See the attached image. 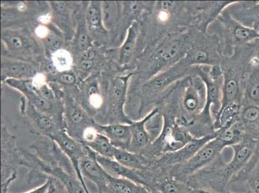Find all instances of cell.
<instances>
[{
  "mask_svg": "<svg viewBox=\"0 0 259 193\" xmlns=\"http://www.w3.org/2000/svg\"><path fill=\"white\" fill-rule=\"evenodd\" d=\"M103 193H157L145 186L138 184L127 179L110 175L109 183Z\"/></svg>",
  "mask_w": 259,
  "mask_h": 193,
  "instance_id": "30",
  "label": "cell"
},
{
  "mask_svg": "<svg viewBox=\"0 0 259 193\" xmlns=\"http://www.w3.org/2000/svg\"><path fill=\"white\" fill-rule=\"evenodd\" d=\"M152 190L159 193H190V188L187 183L169 175L155 178Z\"/></svg>",
  "mask_w": 259,
  "mask_h": 193,
  "instance_id": "29",
  "label": "cell"
},
{
  "mask_svg": "<svg viewBox=\"0 0 259 193\" xmlns=\"http://www.w3.org/2000/svg\"><path fill=\"white\" fill-rule=\"evenodd\" d=\"M139 26L137 22H134L127 30L125 39L120 47L119 63L121 67H125L133 58L136 51L138 39Z\"/></svg>",
  "mask_w": 259,
  "mask_h": 193,
  "instance_id": "27",
  "label": "cell"
},
{
  "mask_svg": "<svg viewBox=\"0 0 259 193\" xmlns=\"http://www.w3.org/2000/svg\"><path fill=\"white\" fill-rule=\"evenodd\" d=\"M236 175L230 162H224L220 155L213 162L190 176L186 183L192 189L210 190L215 193H228L231 181Z\"/></svg>",
  "mask_w": 259,
  "mask_h": 193,
  "instance_id": "3",
  "label": "cell"
},
{
  "mask_svg": "<svg viewBox=\"0 0 259 193\" xmlns=\"http://www.w3.org/2000/svg\"><path fill=\"white\" fill-rule=\"evenodd\" d=\"M1 150V190L2 193H8L12 183L18 178L19 168L23 166V157L22 149L16 145V136L10 133L4 122Z\"/></svg>",
  "mask_w": 259,
  "mask_h": 193,
  "instance_id": "4",
  "label": "cell"
},
{
  "mask_svg": "<svg viewBox=\"0 0 259 193\" xmlns=\"http://www.w3.org/2000/svg\"><path fill=\"white\" fill-rule=\"evenodd\" d=\"M217 132L201 138H194L183 147L174 152L166 153L151 162L148 171L153 180L167 175L170 169L185 163L209 140L216 137Z\"/></svg>",
  "mask_w": 259,
  "mask_h": 193,
  "instance_id": "7",
  "label": "cell"
},
{
  "mask_svg": "<svg viewBox=\"0 0 259 193\" xmlns=\"http://www.w3.org/2000/svg\"><path fill=\"white\" fill-rule=\"evenodd\" d=\"M99 163L110 175L114 177L127 179L148 188L147 174L145 171H138L126 168L114 159H107L96 154Z\"/></svg>",
  "mask_w": 259,
  "mask_h": 193,
  "instance_id": "20",
  "label": "cell"
},
{
  "mask_svg": "<svg viewBox=\"0 0 259 193\" xmlns=\"http://www.w3.org/2000/svg\"><path fill=\"white\" fill-rule=\"evenodd\" d=\"M223 25L228 39L232 44H246L259 39V32L237 22L229 13L223 12L218 18Z\"/></svg>",
  "mask_w": 259,
  "mask_h": 193,
  "instance_id": "17",
  "label": "cell"
},
{
  "mask_svg": "<svg viewBox=\"0 0 259 193\" xmlns=\"http://www.w3.org/2000/svg\"><path fill=\"white\" fill-rule=\"evenodd\" d=\"M50 139L57 143L63 152L69 158L76 171L77 178L83 183L84 187L87 190H90L87 187L85 180L82 176L79 169L80 161L84 157L88 155L89 147L70 136L66 131L65 129L59 131L55 135L52 136Z\"/></svg>",
  "mask_w": 259,
  "mask_h": 193,
  "instance_id": "12",
  "label": "cell"
},
{
  "mask_svg": "<svg viewBox=\"0 0 259 193\" xmlns=\"http://www.w3.org/2000/svg\"><path fill=\"white\" fill-rule=\"evenodd\" d=\"M85 20L92 39L99 41H107L109 32L103 24L102 2H89L85 12Z\"/></svg>",
  "mask_w": 259,
  "mask_h": 193,
  "instance_id": "21",
  "label": "cell"
},
{
  "mask_svg": "<svg viewBox=\"0 0 259 193\" xmlns=\"http://www.w3.org/2000/svg\"><path fill=\"white\" fill-rule=\"evenodd\" d=\"M193 138L173 115H164L161 133L141 154L152 162L162 155L180 149Z\"/></svg>",
  "mask_w": 259,
  "mask_h": 193,
  "instance_id": "2",
  "label": "cell"
},
{
  "mask_svg": "<svg viewBox=\"0 0 259 193\" xmlns=\"http://www.w3.org/2000/svg\"><path fill=\"white\" fill-rule=\"evenodd\" d=\"M157 192V193H159V192Z\"/></svg>",
  "mask_w": 259,
  "mask_h": 193,
  "instance_id": "41",
  "label": "cell"
},
{
  "mask_svg": "<svg viewBox=\"0 0 259 193\" xmlns=\"http://www.w3.org/2000/svg\"><path fill=\"white\" fill-rule=\"evenodd\" d=\"M99 127L113 145L117 149L128 150L132 140L131 124L114 123L101 124Z\"/></svg>",
  "mask_w": 259,
  "mask_h": 193,
  "instance_id": "23",
  "label": "cell"
},
{
  "mask_svg": "<svg viewBox=\"0 0 259 193\" xmlns=\"http://www.w3.org/2000/svg\"><path fill=\"white\" fill-rule=\"evenodd\" d=\"M242 182L252 193H259V142L256 152L243 169L233 177L231 185Z\"/></svg>",
  "mask_w": 259,
  "mask_h": 193,
  "instance_id": "22",
  "label": "cell"
},
{
  "mask_svg": "<svg viewBox=\"0 0 259 193\" xmlns=\"http://www.w3.org/2000/svg\"><path fill=\"white\" fill-rule=\"evenodd\" d=\"M227 147H229L228 143L216 136V137L200 148L185 163L170 169L167 175L172 176L177 180L186 183L190 176L215 161Z\"/></svg>",
  "mask_w": 259,
  "mask_h": 193,
  "instance_id": "6",
  "label": "cell"
},
{
  "mask_svg": "<svg viewBox=\"0 0 259 193\" xmlns=\"http://www.w3.org/2000/svg\"><path fill=\"white\" fill-rule=\"evenodd\" d=\"M87 101L90 107L94 110L100 109L104 103L102 91L98 79H92L86 89Z\"/></svg>",
  "mask_w": 259,
  "mask_h": 193,
  "instance_id": "35",
  "label": "cell"
},
{
  "mask_svg": "<svg viewBox=\"0 0 259 193\" xmlns=\"http://www.w3.org/2000/svg\"><path fill=\"white\" fill-rule=\"evenodd\" d=\"M53 23L61 32L65 39L74 38L76 31V20L74 19L71 4L67 2H49Z\"/></svg>",
  "mask_w": 259,
  "mask_h": 193,
  "instance_id": "15",
  "label": "cell"
},
{
  "mask_svg": "<svg viewBox=\"0 0 259 193\" xmlns=\"http://www.w3.org/2000/svg\"><path fill=\"white\" fill-rule=\"evenodd\" d=\"M190 67L185 57L181 59L168 69L164 70L148 79L141 88L143 92L145 95L148 94L149 95L161 92L174 81L187 74Z\"/></svg>",
  "mask_w": 259,
  "mask_h": 193,
  "instance_id": "13",
  "label": "cell"
},
{
  "mask_svg": "<svg viewBox=\"0 0 259 193\" xmlns=\"http://www.w3.org/2000/svg\"><path fill=\"white\" fill-rule=\"evenodd\" d=\"M49 187L47 193H69L60 181L54 178H49Z\"/></svg>",
  "mask_w": 259,
  "mask_h": 193,
  "instance_id": "37",
  "label": "cell"
},
{
  "mask_svg": "<svg viewBox=\"0 0 259 193\" xmlns=\"http://www.w3.org/2000/svg\"><path fill=\"white\" fill-rule=\"evenodd\" d=\"M1 37L5 49L13 55L11 58L32 62L30 59L39 57L44 49L38 40L25 29H2Z\"/></svg>",
  "mask_w": 259,
  "mask_h": 193,
  "instance_id": "5",
  "label": "cell"
},
{
  "mask_svg": "<svg viewBox=\"0 0 259 193\" xmlns=\"http://www.w3.org/2000/svg\"><path fill=\"white\" fill-rule=\"evenodd\" d=\"M49 187V181L47 180L43 184L37 186L36 187L33 188L29 191L23 193H47Z\"/></svg>",
  "mask_w": 259,
  "mask_h": 193,
  "instance_id": "39",
  "label": "cell"
},
{
  "mask_svg": "<svg viewBox=\"0 0 259 193\" xmlns=\"http://www.w3.org/2000/svg\"><path fill=\"white\" fill-rule=\"evenodd\" d=\"M1 80H27L32 79L38 73L37 66L32 62L2 56Z\"/></svg>",
  "mask_w": 259,
  "mask_h": 193,
  "instance_id": "16",
  "label": "cell"
},
{
  "mask_svg": "<svg viewBox=\"0 0 259 193\" xmlns=\"http://www.w3.org/2000/svg\"><path fill=\"white\" fill-rule=\"evenodd\" d=\"M94 61L95 60H90V59L79 58L78 63H77L79 69L83 71H89L93 68Z\"/></svg>",
  "mask_w": 259,
  "mask_h": 193,
  "instance_id": "38",
  "label": "cell"
},
{
  "mask_svg": "<svg viewBox=\"0 0 259 193\" xmlns=\"http://www.w3.org/2000/svg\"><path fill=\"white\" fill-rule=\"evenodd\" d=\"M79 169L84 180H89L96 185L97 193L105 192L109 183L110 175L99 163L96 153L91 148H89L88 155L80 161Z\"/></svg>",
  "mask_w": 259,
  "mask_h": 193,
  "instance_id": "14",
  "label": "cell"
},
{
  "mask_svg": "<svg viewBox=\"0 0 259 193\" xmlns=\"http://www.w3.org/2000/svg\"><path fill=\"white\" fill-rule=\"evenodd\" d=\"M122 2H102L103 24L108 32L115 29L117 25L119 24L122 15Z\"/></svg>",
  "mask_w": 259,
  "mask_h": 193,
  "instance_id": "32",
  "label": "cell"
},
{
  "mask_svg": "<svg viewBox=\"0 0 259 193\" xmlns=\"http://www.w3.org/2000/svg\"><path fill=\"white\" fill-rule=\"evenodd\" d=\"M86 12V11H85ZM76 31L74 36L75 51L80 54L93 48L92 37L89 31L85 20V13H79L76 19Z\"/></svg>",
  "mask_w": 259,
  "mask_h": 193,
  "instance_id": "26",
  "label": "cell"
},
{
  "mask_svg": "<svg viewBox=\"0 0 259 193\" xmlns=\"http://www.w3.org/2000/svg\"><path fill=\"white\" fill-rule=\"evenodd\" d=\"M226 9L237 22L259 32V2H235Z\"/></svg>",
  "mask_w": 259,
  "mask_h": 193,
  "instance_id": "18",
  "label": "cell"
},
{
  "mask_svg": "<svg viewBox=\"0 0 259 193\" xmlns=\"http://www.w3.org/2000/svg\"><path fill=\"white\" fill-rule=\"evenodd\" d=\"M241 86L239 77L235 71L230 70L224 73L221 108L229 105L238 104V101L239 102L242 96Z\"/></svg>",
  "mask_w": 259,
  "mask_h": 193,
  "instance_id": "24",
  "label": "cell"
},
{
  "mask_svg": "<svg viewBox=\"0 0 259 193\" xmlns=\"http://www.w3.org/2000/svg\"><path fill=\"white\" fill-rule=\"evenodd\" d=\"M133 73H129L113 80L110 88L108 124H131L134 121L125 114L124 108L126 100L130 79Z\"/></svg>",
  "mask_w": 259,
  "mask_h": 193,
  "instance_id": "9",
  "label": "cell"
},
{
  "mask_svg": "<svg viewBox=\"0 0 259 193\" xmlns=\"http://www.w3.org/2000/svg\"><path fill=\"white\" fill-rule=\"evenodd\" d=\"M51 64L54 72H69L74 65V58L69 51L62 48L51 54Z\"/></svg>",
  "mask_w": 259,
  "mask_h": 193,
  "instance_id": "33",
  "label": "cell"
},
{
  "mask_svg": "<svg viewBox=\"0 0 259 193\" xmlns=\"http://www.w3.org/2000/svg\"><path fill=\"white\" fill-rule=\"evenodd\" d=\"M206 87L204 82L198 76L197 78L192 79V81L191 80L189 84L186 87L181 98V107L183 112L187 115V119H189L192 117V123L191 126L194 122L193 118L201 115L206 105Z\"/></svg>",
  "mask_w": 259,
  "mask_h": 193,
  "instance_id": "11",
  "label": "cell"
},
{
  "mask_svg": "<svg viewBox=\"0 0 259 193\" xmlns=\"http://www.w3.org/2000/svg\"><path fill=\"white\" fill-rule=\"evenodd\" d=\"M64 106V125L66 131L75 140L81 142L87 127L97 123L71 96H66Z\"/></svg>",
  "mask_w": 259,
  "mask_h": 193,
  "instance_id": "10",
  "label": "cell"
},
{
  "mask_svg": "<svg viewBox=\"0 0 259 193\" xmlns=\"http://www.w3.org/2000/svg\"><path fill=\"white\" fill-rule=\"evenodd\" d=\"M59 75L54 74L55 82H60L65 85H73L76 83L77 78L76 75L71 71L58 73Z\"/></svg>",
  "mask_w": 259,
  "mask_h": 193,
  "instance_id": "36",
  "label": "cell"
},
{
  "mask_svg": "<svg viewBox=\"0 0 259 193\" xmlns=\"http://www.w3.org/2000/svg\"><path fill=\"white\" fill-rule=\"evenodd\" d=\"M85 146L91 148L96 154L111 159H114L115 152L117 149L112 144L107 136L102 132L99 134L93 142Z\"/></svg>",
  "mask_w": 259,
  "mask_h": 193,
  "instance_id": "34",
  "label": "cell"
},
{
  "mask_svg": "<svg viewBox=\"0 0 259 193\" xmlns=\"http://www.w3.org/2000/svg\"><path fill=\"white\" fill-rule=\"evenodd\" d=\"M235 125L242 129L245 135L259 140V107L246 106Z\"/></svg>",
  "mask_w": 259,
  "mask_h": 193,
  "instance_id": "25",
  "label": "cell"
},
{
  "mask_svg": "<svg viewBox=\"0 0 259 193\" xmlns=\"http://www.w3.org/2000/svg\"><path fill=\"white\" fill-rule=\"evenodd\" d=\"M22 150L23 166L28 169L26 183L29 187L39 186L54 178L60 181L69 193H92L77 178L71 162L62 152L39 159L34 153Z\"/></svg>",
  "mask_w": 259,
  "mask_h": 193,
  "instance_id": "1",
  "label": "cell"
},
{
  "mask_svg": "<svg viewBox=\"0 0 259 193\" xmlns=\"http://www.w3.org/2000/svg\"><path fill=\"white\" fill-rule=\"evenodd\" d=\"M114 160L126 168L138 171L148 170L152 162L141 154L120 149H117Z\"/></svg>",
  "mask_w": 259,
  "mask_h": 193,
  "instance_id": "28",
  "label": "cell"
},
{
  "mask_svg": "<svg viewBox=\"0 0 259 193\" xmlns=\"http://www.w3.org/2000/svg\"><path fill=\"white\" fill-rule=\"evenodd\" d=\"M158 113V108H155L143 119L134 121L130 125L132 133V140L128 150L129 152L141 154L154 141L151 134L147 129V124L148 122L155 115H157Z\"/></svg>",
  "mask_w": 259,
  "mask_h": 193,
  "instance_id": "19",
  "label": "cell"
},
{
  "mask_svg": "<svg viewBox=\"0 0 259 193\" xmlns=\"http://www.w3.org/2000/svg\"><path fill=\"white\" fill-rule=\"evenodd\" d=\"M228 193H235V192H232L230 191V192H228ZM243 193H252V192H251L250 191V190H249V189H246V191H245V192H243Z\"/></svg>",
  "mask_w": 259,
  "mask_h": 193,
  "instance_id": "40",
  "label": "cell"
},
{
  "mask_svg": "<svg viewBox=\"0 0 259 193\" xmlns=\"http://www.w3.org/2000/svg\"><path fill=\"white\" fill-rule=\"evenodd\" d=\"M20 108L27 125L32 133L51 138L59 131L65 129L64 122L37 110L24 96L22 99Z\"/></svg>",
  "mask_w": 259,
  "mask_h": 193,
  "instance_id": "8",
  "label": "cell"
},
{
  "mask_svg": "<svg viewBox=\"0 0 259 193\" xmlns=\"http://www.w3.org/2000/svg\"><path fill=\"white\" fill-rule=\"evenodd\" d=\"M183 46V39H181L180 37L169 39L157 49L156 53L154 54L155 60L163 63L175 60L180 56Z\"/></svg>",
  "mask_w": 259,
  "mask_h": 193,
  "instance_id": "31",
  "label": "cell"
}]
</instances>
